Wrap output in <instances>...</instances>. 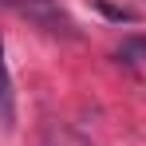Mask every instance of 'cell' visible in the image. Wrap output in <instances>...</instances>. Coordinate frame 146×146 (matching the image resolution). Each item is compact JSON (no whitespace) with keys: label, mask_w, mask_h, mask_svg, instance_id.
I'll return each instance as SVG.
<instances>
[{"label":"cell","mask_w":146,"mask_h":146,"mask_svg":"<svg viewBox=\"0 0 146 146\" xmlns=\"http://www.w3.org/2000/svg\"><path fill=\"white\" fill-rule=\"evenodd\" d=\"M4 4L16 8L20 16H28L32 24H40L44 32H51V36H67V40L79 36V28L71 24V16H67L55 0H4Z\"/></svg>","instance_id":"6da1fadb"},{"label":"cell","mask_w":146,"mask_h":146,"mask_svg":"<svg viewBox=\"0 0 146 146\" xmlns=\"http://www.w3.org/2000/svg\"><path fill=\"white\" fill-rule=\"evenodd\" d=\"M16 126V91H12V75L4 59V36H0V130Z\"/></svg>","instance_id":"7a4b0ae2"},{"label":"cell","mask_w":146,"mask_h":146,"mask_svg":"<svg viewBox=\"0 0 146 146\" xmlns=\"http://www.w3.org/2000/svg\"><path fill=\"white\" fill-rule=\"evenodd\" d=\"M126 63H146V36H134V40H122V48L115 51Z\"/></svg>","instance_id":"3957f363"}]
</instances>
